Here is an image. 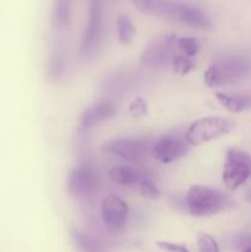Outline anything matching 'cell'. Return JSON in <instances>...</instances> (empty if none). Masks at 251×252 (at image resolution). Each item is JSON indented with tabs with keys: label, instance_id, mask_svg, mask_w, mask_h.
Wrapping results in <instances>:
<instances>
[{
	"label": "cell",
	"instance_id": "6da1fadb",
	"mask_svg": "<svg viewBox=\"0 0 251 252\" xmlns=\"http://www.w3.org/2000/svg\"><path fill=\"white\" fill-rule=\"evenodd\" d=\"M251 73V58L243 54H229L216 59L204 73V83L209 88L234 84Z\"/></svg>",
	"mask_w": 251,
	"mask_h": 252
},
{
	"label": "cell",
	"instance_id": "7a4b0ae2",
	"mask_svg": "<svg viewBox=\"0 0 251 252\" xmlns=\"http://www.w3.org/2000/svg\"><path fill=\"white\" fill-rule=\"evenodd\" d=\"M185 202L188 213L194 217L214 216L231 206L230 198L226 194L203 185L189 187Z\"/></svg>",
	"mask_w": 251,
	"mask_h": 252
},
{
	"label": "cell",
	"instance_id": "3957f363",
	"mask_svg": "<svg viewBox=\"0 0 251 252\" xmlns=\"http://www.w3.org/2000/svg\"><path fill=\"white\" fill-rule=\"evenodd\" d=\"M235 121L224 117H204L194 121L185 133V140L189 147L201 145L228 134L235 128Z\"/></svg>",
	"mask_w": 251,
	"mask_h": 252
},
{
	"label": "cell",
	"instance_id": "277c9868",
	"mask_svg": "<svg viewBox=\"0 0 251 252\" xmlns=\"http://www.w3.org/2000/svg\"><path fill=\"white\" fill-rule=\"evenodd\" d=\"M103 32V0H89L88 24L81 39V56L91 59L97 54Z\"/></svg>",
	"mask_w": 251,
	"mask_h": 252
},
{
	"label": "cell",
	"instance_id": "5b68a950",
	"mask_svg": "<svg viewBox=\"0 0 251 252\" xmlns=\"http://www.w3.org/2000/svg\"><path fill=\"white\" fill-rule=\"evenodd\" d=\"M161 17H167L180 24L187 25L189 27L198 30H212L213 22L211 17L194 5L187 4V2L172 1V0H165L162 6Z\"/></svg>",
	"mask_w": 251,
	"mask_h": 252
},
{
	"label": "cell",
	"instance_id": "8992f818",
	"mask_svg": "<svg viewBox=\"0 0 251 252\" xmlns=\"http://www.w3.org/2000/svg\"><path fill=\"white\" fill-rule=\"evenodd\" d=\"M251 177V155L240 149H229L225 154L223 182L229 191H235Z\"/></svg>",
	"mask_w": 251,
	"mask_h": 252
},
{
	"label": "cell",
	"instance_id": "52a82bcc",
	"mask_svg": "<svg viewBox=\"0 0 251 252\" xmlns=\"http://www.w3.org/2000/svg\"><path fill=\"white\" fill-rule=\"evenodd\" d=\"M152 145L145 138H118L106 143L103 145V150L120 158L123 161L137 164L147 157L148 152L152 149Z\"/></svg>",
	"mask_w": 251,
	"mask_h": 252
},
{
	"label": "cell",
	"instance_id": "ba28073f",
	"mask_svg": "<svg viewBox=\"0 0 251 252\" xmlns=\"http://www.w3.org/2000/svg\"><path fill=\"white\" fill-rule=\"evenodd\" d=\"M128 206L121 197L108 194L101 203V219L103 225L111 233H121L126 228L128 221Z\"/></svg>",
	"mask_w": 251,
	"mask_h": 252
},
{
	"label": "cell",
	"instance_id": "9c48e42d",
	"mask_svg": "<svg viewBox=\"0 0 251 252\" xmlns=\"http://www.w3.org/2000/svg\"><path fill=\"white\" fill-rule=\"evenodd\" d=\"M68 191L75 198H88L98 189L100 180L95 170L86 165L75 167L68 176Z\"/></svg>",
	"mask_w": 251,
	"mask_h": 252
},
{
	"label": "cell",
	"instance_id": "30bf717a",
	"mask_svg": "<svg viewBox=\"0 0 251 252\" xmlns=\"http://www.w3.org/2000/svg\"><path fill=\"white\" fill-rule=\"evenodd\" d=\"M188 150L189 145L185 140V137L181 138L179 135L166 134L159 138L152 145L150 154L157 161L166 165L181 159L188 153Z\"/></svg>",
	"mask_w": 251,
	"mask_h": 252
},
{
	"label": "cell",
	"instance_id": "8fae6325",
	"mask_svg": "<svg viewBox=\"0 0 251 252\" xmlns=\"http://www.w3.org/2000/svg\"><path fill=\"white\" fill-rule=\"evenodd\" d=\"M177 36H165L161 41L148 46L142 54V63L152 68H164L171 65L174 58V48L176 47Z\"/></svg>",
	"mask_w": 251,
	"mask_h": 252
},
{
	"label": "cell",
	"instance_id": "7c38bea8",
	"mask_svg": "<svg viewBox=\"0 0 251 252\" xmlns=\"http://www.w3.org/2000/svg\"><path fill=\"white\" fill-rule=\"evenodd\" d=\"M115 113L116 106L110 101H101V102L95 103L81 115L80 128L83 130L91 129L95 126L112 118Z\"/></svg>",
	"mask_w": 251,
	"mask_h": 252
},
{
	"label": "cell",
	"instance_id": "4fadbf2b",
	"mask_svg": "<svg viewBox=\"0 0 251 252\" xmlns=\"http://www.w3.org/2000/svg\"><path fill=\"white\" fill-rule=\"evenodd\" d=\"M147 175L138 169L135 165H122V166H115L108 171V177L112 182L125 186L134 187L140 180Z\"/></svg>",
	"mask_w": 251,
	"mask_h": 252
},
{
	"label": "cell",
	"instance_id": "5bb4252c",
	"mask_svg": "<svg viewBox=\"0 0 251 252\" xmlns=\"http://www.w3.org/2000/svg\"><path fill=\"white\" fill-rule=\"evenodd\" d=\"M216 98L229 112L239 113L251 110V94L216 93Z\"/></svg>",
	"mask_w": 251,
	"mask_h": 252
},
{
	"label": "cell",
	"instance_id": "9a60e30c",
	"mask_svg": "<svg viewBox=\"0 0 251 252\" xmlns=\"http://www.w3.org/2000/svg\"><path fill=\"white\" fill-rule=\"evenodd\" d=\"M70 236L78 252H106L100 243L78 229H73Z\"/></svg>",
	"mask_w": 251,
	"mask_h": 252
},
{
	"label": "cell",
	"instance_id": "2e32d148",
	"mask_svg": "<svg viewBox=\"0 0 251 252\" xmlns=\"http://www.w3.org/2000/svg\"><path fill=\"white\" fill-rule=\"evenodd\" d=\"M71 12V0H54L52 21L56 26L64 27L69 24Z\"/></svg>",
	"mask_w": 251,
	"mask_h": 252
},
{
	"label": "cell",
	"instance_id": "e0dca14e",
	"mask_svg": "<svg viewBox=\"0 0 251 252\" xmlns=\"http://www.w3.org/2000/svg\"><path fill=\"white\" fill-rule=\"evenodd\" d=\"M118 41L122 44H128L133 41L135 36V26L132 20L126 15H120L116 21Z\"/></svg>",
	"mask_w": 251,
	"mask_h": 252
},
{
	"label": "cell",
	"instance_id": "ac0fdd59",
	"mask_svg": "<svg viewBox=\"0 0 251 252\" xmlns=\"http://www.w3.org/2000/svg\"><path fill=\"white\" fill-rule=\"evenodd\" d=\"M135 9L142 14L152 15V16H160L161 15L162 4L164 0H130Z\"/></svg>",
	"mask_w": 251,
	"mask_h": 252
},
{
	"label": "cell",
	"instance_id": "d6986e66",
	"mask_svg": "<svg viewBox=\"0 0 251 252\" xmlns=\"http://www.w3.org/2000/svg\"><path fill=\"white\" fill-rule=\"evenodd\" d=\"M134 189L148 199H155L160 196V189L157 185L153 181L150 177L144 176L137 185L134 186Z\"/></svg>",
	"mask_w": 251,
	"mask_h": 252
},
{
	"label": "cell",
	"instance_id": "ffe728a7",
	"mask_svg": "<svg viewBox=\"0 0 251 252\" xmlns=\"http://www.w3.org/2000/svg\"><path fill=\"white\" fill-rule=\"evenodd\" d=\"M172 69L179 75H186L194 69V61L186 54H175L171 63Z\"/></svg>",
	"mask_w": 251,
	"mask_h": 252
},
{
	"label": "cell",
	"instance_id": "44dd1931",
	"mask_svg": "<svg viewBox=\"0 0 251 252\" xmlns=\"http://www.w3.org/2000/svg\"><path fill=\"white\" fill-rule=\"evenodd\" d=\"M176 48H179L186 56L193 58L198 54L201 44H199L198 39L194 38V37H177Z\"/></svg>",
	"mask_w": 251,
	"mask_h": 252
},
{
	"label": "cell",
	"instance_id": "7402d4cb",
	"mask_svg": "<svg viewBox=\"0 0 251 252\" xmlns=\"http://www.w3.org/2000/svg\"><path fill=\"white\" fill-rule=\"evenodd\" d=\"M197 246H198V252H220L218 244L214 240V238H212L207 233L198 234Z\"/></svg>",
	"mask_w": 251,
	"mask_h": 252
},
{
	"label": "cell",
	"instance_id": "603a6c76",
	"mask_svg": "<svg viewBox=\"0 0 251 252\" xmlns=\"http://www.w3.org/2000/svg\"><path fill=\"white\" fill-rule=\"evenodd\" d=\"M128 112L132 117H143L148 113V106L147 102L143 100L142 97H135L132 102L129 103L128 107Z\"/></svg>",
	"mask_w": 251,
	"mask_h": 252
},
{
	"label": "cell",
	"instance_id": "cb8c5ba5",
	"mask_svg": "<svg viewBox=\"0 0 251 252\" xmlns=\"http://www.w3.org/2000/svg\"><path fill=\"white\" fill-rule=\"evenodd\" d=\"M157 246L160 249L169 252H188L185 246L179 245V244H172V243H165V241H159L157 243Z\"/></svg>",
	"mask_w": 251,
	"mask_h": 252
},
{
	"label": "cell",
	"instance_id": "d4e9b609",
	"mask_svg": "<svg viewBox=\"0 0 251 252\" xmlns=\"http://www.w3.org/2000/svg\"><path fill=\"white\" fill-rule=\"evenodd\" d=\"M246 201H248V202H250V203H251V191L249 192V193H248V196H246Z\"/></svg>",
	"mask_w": 251,
	"mask_h": 252
},
{
	"label": "cell",
	"instance_id": "484cf974",
	"mask_svg": "<svg viewBox=\"0 0 251 252\" xmlns=\"http://www.w3.org/2000/svg\"><path fill=\"white\" fill-rule=\"evenodd\" d=\"M243 252H251V246H249V248H246L245 250H244Z\"/></svg>",
	"mask_w": 251,
	"mask_h": 252
}]
</instances>
